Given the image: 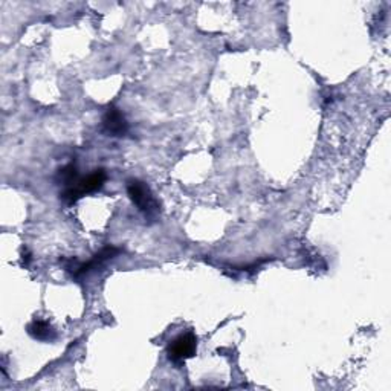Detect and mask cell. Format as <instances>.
<instances>
[{"label": "cell", "mask_w": 391, "mask_h": 391, "mask_svg": "<svg viewBox=\"0 0 391 391\" xmlns=\"http://www.w3.org/2000/svg\"><path fill=\"white\" fill-rule=\"evenodd\" d=\"M119 253H121V249L116 248V246H112V245H107L104 246L100 253L95 254L89 262H86V263H78L77 266H73V268H69L68 270H71L72 275L77 278V277H81L84 274H88L91 273L92 269H96V268H100L103 263H106L107 260H112L113 257H116Z\"/></svg>", "instance_id": "5b68a950"}, {"label": "cell", "mask_w": 391, "mask_h": 391, "mask_svg": "<svg viewBox=\"0 0 391 391\" xmlns=\"http://www.w3.org/2000/svg\"><path fill=\"white\" fill-rule=\"evenodd\" d=\"M126 188L130 200L136 205V208L143 213L147 219H155L159 214V202L156 200L147 183L139 179H128Z\"/></svg>", "instance_id": "6da1fadb"}, {"label": "cell", "mask_w": 391, "mask_h": 391, "mask_svg": "<svg viewBox=\"0 0 391 391\" xmlns=\"http://www.w3.org/2000/svg\"><path fill=\"white\" fill-rule=\"evenodd\" d=\"M57 179L59 182L61 183V186L64 188H69L72 186H75L80 181V175H78V168L77 166L73 164V162H71V164L64 166L63 168L59 170V175H57Z\"/></svg>", "instance_id": "52a82bcc"}, {"label": "cell", "mask_w": 391, "mask_h": 391, "mask_svg": "<svg viewBox=\"0 0 391 391\" xmlns=\"http://www.w3.org/2000/svg\"><path fill=\"white\" fill-rule=\"evenodd\" d=\"M28 333L37 341H54L56 340V330L48 321L34 320L28 325Z\"/></svg>", "instance_id": "8992f818"}, {"label": "cell", "mask_w": 391, "mask_h": 391, "mask_svg": "<svg viewBox=\"0 0 391 391\" xmlns=\"http://www.w3.org/2000/svg\"><path fill=\"white\" fill-rule=\"evenodd\" d=\"M106 181H107L106 170L96 168L86 178H80V181L75 183V186H72L69 188H64L60 196L64 202L75 203L77 200H80L83 196L101 190L104 187Z\"/></svg>", "instance_id": "7a4b0ae2"}, {"label": "cell", "mask_w": 391, "mask_h": 391, "mask_svg": "<svg viewBox=\"0 0 391 391\" xmlns=\"http://www.w3.org/2000/svg\"><path fill=\"white\" fill-rule=\"evenodd\" d=\"M198 352V338L193 333H182L178 338L170 341L167 347L168 360L173 364H182Z\"/></svg>", "instance_id": "3957f363"}, {"label": "cell", "mask_w": 391, "mask_h": 391, "mask_svg": "<svg viewBox=\"0 0 391 391\" xmlns=\"http://www.w3.org/2000/svg\"><path fill=\"white\" fill-rule=\"evenodd\" d=\"M103 132L107 136L112 138H121L126 136L128 132V123L126 116L121 113L118 107L111 106L106 111L104 116H103Z\"/></svg>", "instance_id": "277c9868"}]
</instances>
